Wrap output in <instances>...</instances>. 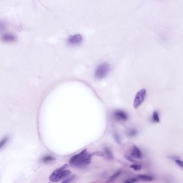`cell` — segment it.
Instances as JSON below:
<instances>
[{
	"label": "cell",
	"mask_w": 183,
	"mask_h": 183,
	"mask_svg": "<svg viewBox=\"0 0 183 183\" xmlns=\"http://www.w3.org/2000/svg\"><path fill=\"white\" fill-rule=\"evenodd\" d=\"M92 160V155L86 149L72 156L69 160V164L76 168H82L89 164Z\"/></svg>",
	"instance_id": "obj_1"
},
{
	"label": "cell",
	"mask_w": 183,
	"mask_h": 183,
	"mask_svg": "<svg viewBox=\"0 0 183 183\" xmlns=\"http://www.w3.org/2000/svg\"><path fill=\"white\" fill-rule=\"evenodd\" d=\"M68 166V164H66L55 170L50 176V181L52 182H58L68 177L71 174L70 170L66 169Z\"/></svg>",
	"instance_id": "obj_2"
},
{
	"label": "cell",
	"mask_w": 183,
	"mask_h": 183,
	"mask_svg": "<svg viewBox=\"0 0 183 183\" xmlns=\"http://www.w3.org/2000/svg\"><path fill=\"white\" fill-rule=\"evenodd\" d=\"M110 71V66L107 62H103L97 66L95 72V76L98 80H101L109 74Z\"/></svg>",
	"instance_id": "obj_3"
},
{
	"label": "cell",
	"mask_w": 183,
	"mask_h": 183,
	"mask_svg": "<svg viewBox=\"0 0 183 183\" xmlns=\"http://www.w3.org/2000/svg\"><path fill=\"white\" fill-rule=\"evenodd\" d=\"M147 96V90L145 88L140 89L137 92L134 97L133 105L135 109H137L145 100Z\"/></svg>",
	"instance_id": "obj_4"
},
{
	"label": "cell",
	"mask_w": 183,
	"mask_h": 183,
	"mask_svg": "<svg viewBox=\"0 0 183 183\" xmlns=\"http://www.w3.org/2000/svg\"><path fill=\"white\" fill-rule=\"evenodd\" d=\"M83 40L82 36L81 34H75L69 37L67 41L69 44L72 45H76L80 44Z\"/></svg>",
	"instance_id": "obj_5"
},
{
	"label": "cell",
	"mask_w": 183,
	"mask_h": 183,
	"mask_svg": "<svg viewBox=\"0 0 183 183\" xmlns=\"http://www.w3.org/2000/svg\"><path fill=\"white\" fill-rule=\"evenodd\" d=\"M114 115L115 119L119 121H126L128 119V115L127 113L121 110H117L115 111Z\"/></svg>",
	"instance_id": "obj_6"
},
{
	"label": "cell",
	"mask_w": 183,
	"mask_h": 183,
	"mask_svg": "<svg viewBox=\"0 0 183 183\" xmlns=\"http://www.w3.org/2000/svg\"><path fill=\"white\" fill-rule=\"evenodd\" d=\"M131 155L133 156V157L137 158L138 159L141 158H142V153L140 151V150L137 147L134 146L132 150V152Z\"/></svg>",
	"instance_id": "obj_7"
},
{
	"label": "cell",
	"mask_w": 183,
	"mask_h": 183,
	"mask_svg": "<svg viewBox=\"0 0 183 183\" xmlns=\"http://www.w3.org/2000/svg\"><path fill=\"white\" fill-rule=\"evenodd\" d=\"M137 180H140L143 182H151L154 180V178L149 175H145V174H139L136 177Z\"/></svg>",
	"instance_id": "obj_8"
},
{
	"label": "cell",
	"mask_w": 183,
	"mask_h": 183,
	"mask_svg": "<svg viewBox=\"0 0 183 183\" xmlns=\"http://www.w3.org/2000/svg\"><path fill=\"white\" fill-rule=\"evenodd\" d=\"M121 171H118L116 173L113 174L112 176H111L109 178L107 179V180L106 182L107 183H112L115 182V181L117 179V178L119 177V176L121 174Z\"/></svg>",
	"instance_id": "obj_9"
},
{
	"label": "cell",
	"mask_w": 183,
	"mask_h": 183,
	"mask_svg": "<svg viewBox=\"0 0 183 183\" xmlns=\"http://www.w3.org/2000/svg\"><path fill=\"white\" fill-rule=\"evenodd\" d=\"M55 158L54 157L50 155L44 156V157H42L41 158V161L43 162L44 163H50L51 162H53L55 160Z\"/></svg>",
	"instance_id": "obj_10"
},
{
	"label": "cell",
	"mask_w": 183,
	"mask_h": 183,
	"mask_svg": "<svg viewBox=\"0 0 183 183\" xmlns=\"http://www.w3.org/2000/svg\"><path fill=\"white\" fill-rule=\"evenodd\" d=\"M104 152L105 154L106 157L109 159V160H112L113 158V154L112 152L110 150V148H107V147H105L104 148Z\"/></svg>",
	"instance_id": "obj_11"
},
{
	"label": "cell",
	"mask_w": 183,
	"mask_h": 183,
	"mask_svg": "<svg viewBox=\"0 0 183 183\" xmlns=\"http://www.w3.org/2000/svg\"><path fill=\"white\" fill-rule=\"evenodd\" d=\"M152 120L155 123H159L160 122V117H159V114H158V111H155L154 112V113L152 114Z\"/></svg>",
	"instance_id": "obj_12"
},
{
	"label": "cell",
	"mask_w": 183,
	"mask_h": 183,
	"mask_svg": "<svg viewBox=\"0 0 183 183\" xmlns=\"http://www.w3.org/2000/svg\"><path fill=\"white\" fill-rule=\"evenodd\" d=\"M9 140L8 137H5L0 141V149H1L7 144Z\"/></svg>",
	"instance_id": "obj_13"
},
{
	"label": "cell",
	"mask_w": 183,
	"mask_h": 183,
	"mask_svg": "<svg viewBox=\"0 0 183 183\" xmlns=\"http://www.w3.org/2000/svg\"><path fill=\"white\" fill-rule=\"evenodd\" d=\"M15 39L14 36H13L11 34H7L5 35L3 37V39L5 40V41H13Z\"/></svg>",
	"instance_id": "obj_14"
},
{
	"label": "cell",
	"mask_w": 183,
	"mask_h": 183,
	"mask_svg": "<svg viewBox=\"0 0 183 183\" xmlns=\"http://www.w3.org/2000/svg\"><path fill=\"white\" fill-rule=\"evenodd\" d=\"M75 178V176H71L64 179L61 183H70Z\"/></svg>",
	"instance_id": "obj_15"
},
{
	"label": "cell",
	"mask_w": 183,
	"mask_h": 183,
	"mask_svg": "<svg viewBox=\"0 0 183 183\" xmlns=\"http://www.w3.org/2000/svg\"><path fill=\"white\" fill-rule=\"evenodd\" d=\"M130 167L135 171H139L141 169V165L138 164H134L131 165L130 166Z\"/></svg>",
	"instance_id": "obj_16"
},
{
	"label": "cell",
	"mask_w": 183,
	"mask_h": 183,
	"mask_svg": "<svg viewBox=\"0 0 183 183\" xmlns=\"http://www.w3.org/2000/svg\"><path fill=\"white\" fill-rule=\"evenodd\" d=\"M137 179L135 178H130L127 180H126L124 183H136L137 182Z\"/></svg>",
	"instance_id": "obj_17"
},
{
	"label": "cell",
	"mask_w": 183,
	"mask_h": 183,
	"mask_svg": "<svg viewBox=\"0 0 183 183\" xmlns=\"http://www.w3.org/2000/svg\"><path fill=\"white\" fill-rule=\"evenodd\" d=\"M174 161H175V162H176V163L182 169H183V161H182V160H180L179 158H176L175 160H174Z\"/></svg>",
	"instance_id": "obj_18"
},
{
	"label": "cell",
	"mask_w": 183,
	"mask_h": 183,
	"mask_svg": "<svg viewBox=\"0 0 183 183\" xmlns=\"http://www.w3.org/2000/svg\"><path fill=\"white\" fill-rule=\"evenodd\" d=\"M129 135L131 137H133L137 135V131L136 130H131L129 132Z\"/></svg>",
	"instance_id": "obj_19"
},
{
	"label": "cell",
	"mask_w": 183,
	"mask_h": 183,
	"mask_svg": "<svg viewBox=\"0 0 183 183\" xmlns=\"http://www.w3.org/2000/svg\"><path fill=\"white\" fill-rule=\"evenodd\" d=\"M126 157V158H127L128 160H129L130 162H135V160H134L133 158H132V157H131V156H127V157Z\"/></svg>",
	"instance_id": "obj_20"
},
{
	"label": "cell",
	"mask_w": 183,
	"mask_h": 183,
	"mask_svg": "<svg viewBox=\"0 0 183 183\" xmlns=\"http://www.w3.org/2000/svg\"></svg>",
	"instance_id": "obj_21"
}]
</instances>
